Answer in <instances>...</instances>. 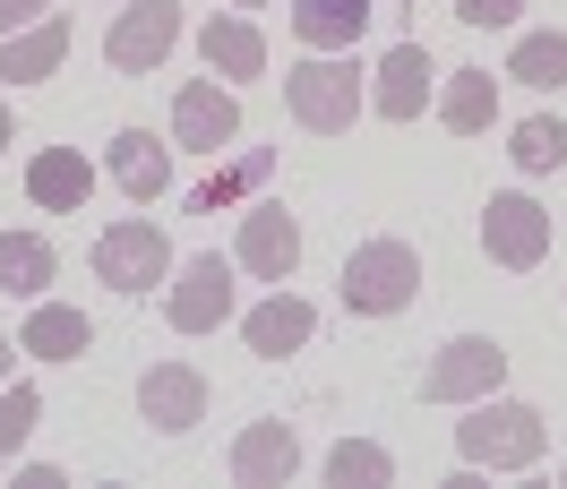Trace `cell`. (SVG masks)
Segmentation results:
<instances>
[{"label": "cell", "instance_id": "cell-33", "mask_svg": "<svg viewBox=\"0 0 567 489\" xmlns=\"http://www.w3.org/2000/svg\"><path fill=\"white\" fill-rule=\"evenodd\" d=\"M559 481H567V464H559Z\"/></svg>", "mask_w": 567, "mask_h": 489}, {"label": "cell", "instance_id": "cell-17", "mask_svg": "<svg viewBox=\"0 0 567 489\" xmlns=\"http://www.w3.org/2000/svg\"><path fill=\"white\" fill-rule=\"evenodd\" d=\"M86 344H95V326H86V310H70V301H35L27 326H18V352H35V361H78Z\"/></svg>", "mask_w": 567, "mask_h": 489}, {"label": "cell", "instance_id": "cell-1", "mask_svg": "<svg viewBox=\"0 0 567 489\" xmlns=\"http://www.w3.org/2000/svg\"><path fill=\"white\" fill-rule=\"evenodd\" d=\"M542 447H550L542 413H533V404H507V395H482V404H464V420H456V455L473 472H525V464H542Z\"/></svg>", "mask_w": 567, "mask_h": 489}, {"label": "cell", "instance_id": "cell-22", "mask_svg": "<svg viewBox=\"0 0 567 489\" xmlns=\"http://www.w3.org/2000/svg\"><path fill=\"white\" fill-rule=\"evenodd\" d=\"M491 112H498V77L491 70H456L439 86V121H447V129H491Z\"/></svg>", "mask_w": 567, "mask_h": 489}, {"label": "cell", "instance_id": "cell-32", "mask_svg": "<svg viewBox=\"0 0 567 489\" xmlns=\"http://www.w3.org/2000/svg\"><path fill=\"white\" fill-rule=\"evenodd\" d=\"M233 9H267V0H233Z\"/></svg>", "mask_w": 567, "mask_h": 489}, {"label": "cell", "instance_id": "cell-21", "mask_svg": "<svg viewBox=\"0 0 567 489\" xmlns=\"http://www.w3.org/2000/svg\"><path fill=\"white\" fill-rule=\"evenodd\" d=\"M198 52H207V70H224V77H258L267 70V35H258L249 18H207Z\"/></svg>", "mask_w": 567, "mask_h": 489}, {"label": "cell", "instance_id": "cell-7", "mask_svg": "<svg viewBox=\"0 0 567 489\" xmlns=\"http://www.w3.org/2000/svg\"><path fill=\"white\" fill-rule=\"evenodd\" d=\"M173 43H181V9L173 0H130V9L112 18V35H104V61L121 77H146V70H164Z\"/></svg>", "mask_w": 567, "mask_h": 489}, {"label": "cell", "instance_id": "cell-10", "mask_svg": "<svg viewBox=\"0 0 567 489\" xmlns=\"http://www.w3.org/2000/svg\"><path fill=\"white\" fill-rule=\"evenodd\" d=\"M173 138L198 146V155H215V146L241 138V104H233V86H215V70L189 77V86L173 95Z\"/></svg>", "mask_w": 567, "mask_h": 489}, {"label": "cell", "instance_id": "cell-12", "mask_svg": "<svg viewBox=\"0 0 567 489\" xmlns=\"http://www.w3.org/2000/svg\"><path fill=\"white\" fill-rule=\"evenodd\" d=\"M241 267L258 283H284L292 267H301V223H292L276 198H258V207L241 215Z\"/></svg>", "mask_w": 567, "mask_h": 489}, {"label": "cell", "instance_id": "cell-15", "mask_svg": "<svg viewBox=\"0 0 567 489\" xmlns=\"http://www.w3.org/2000/svg\"><path fill=\"white\" fill-rule=\"evenodd\" d=\"M27 198L52 215H78L95 198V164L78 155V146H35V164H27Z\"/></svg>", "mask_w": 567, "mask_h": 489}, {"label": "cell", "instance_id": "cell-24", "mask_svg": "<svg viewBox=\"0 0 567 489\" xmlns=\"http://www.w3.org/2000/svg\"><path fill=\"white\" fill-rule=\"evenodd\" d=\"M276 173V155H267V146H249L241 164H233V173H207L198 180V189H189V207L198 215H215V207H233V198H241V189H258V180Z\"/></svg>", "mask_w": 567, "mask_h": 489}, {"label": "cell", "instance_id": "cell-4", "mask_svg": "<svg viewBox=\"0 0 567 489\" xmlns=\"http://www.w3.org/2000/svg\"><path fill=\"white\" fill-rule=\"evenodd\" d=\"M95 283H112V292L173 283V241H164V223H146V215L104 223V232H95Z\"/></svg>", "mask_w": 567, "mask_h": 489}, {"label": "cell", "instance_id": "cell-29", "mask_svg": "<svg viewBox=\"0 0 567 489\" xmlns=\"http://www.w3.org/2000/svg\"><path fill=\"white\" fill-rule=\"evenodd\" d=\"M43 9H52V0H0V35H18V27L43 18Z\"/></svg>", "mask_w": 567, "mask_h": 489}, {"label": "cell", "instance_id": "cell-11", "mask_svg": "<svg viewBox=\"0 0 567 489\" xmlns=\"http://www.w3.org/2000/svg\"><path fill=\"white\" fill-rule=\"evenodd\" d=\"M292 472H301L292 420H249L241 438H233V481H241V489H284Z\"/></svg>", "mask_w": 567, "mask_h": 489}, {"label": "cell", "instance_id": "cell-23", "mask_svg": "<svg viewBox=\"0 0 567 489\" xmlns=\"http://www.w3.org/2000/svg\"><path fill=\"white\" fill-rule=\"evenodd\" d=\"M327 481H336V489H388L395 481V455L379 447V438H344V447L327 455Z\"/></svg>", "mask_w": 567, "mask_h": 489}, {"label": "cell", "instance_id": "cell-8", "mask_svg": "<svg viewBox=\"0 0 567 489\" xmlns=\"http://www.w3.org/2000/svg\"><path fill=\"white\" fill-rule=\"evenodd\" d=\"M482 249H491L498 267H542L550 258V215L533 207L525 189H498L491 207H482Z\"/></svg>", "mask_w": 567, "mask_h": 489}, {"label": "cell", "instance_id": "cell-20", "mask_svg": "<svg viewBox=\"0 0 567 489\" xmlns=\"http://www.w3.org/2000/svg\"><path fill=\"white\" fill-rule=\"evenodd\" d=\"M61 275V258L43 232H0V292H18V301H43V283Z\"/></svg>", "mask_w": 567, "mask_h": 489}, {"label": "cell", "instance_id": "cell-5", "mask_svg": "<svg viewBox=\"0 0 567 489\" xmlns=\"http://www.w3.org/2000/svg\"><path fill=\"white\" fill-rule=\"evenodd\" d=\"M498 378H507V352L491 335H456L422 370V404H482V395H498Z\"/></svg>", "mask_w": 567, "mask_h": 489}, {"label": "cell", "instance_id": "cell-31", "mask_svg": "<svg viewBox=\"0 0 567 489\" xmlns=\"http://www.w3.org/2000/svg\"><path fill=\"white\" fill-rule=\"evenodd\" d=\"M9 352H18V344H9V335H0V386H9Z\"/></svg>", "mask_w": 567, "mask_h": 489}, {"label": "cell", "instance_id": "cell-27", "mask_svg": "<svg viewBox=\"0 0 567 489\" xmlns=\"http://www.w3.org/2000/svg\"><path fill=\"white\" fill-rule=\"evenodd\" d=\"M35 420H43V395L27 378H9V386H0V464L35 438Z\"/></svg>", "mask_w": 567, "mask_h": 489}, {"label": "cell", "instance_id": "cell-25", "mask_svg": "<svg viewBox=\"0 0 567 489\" xmlns=\"http://www.w3.org/2000/svg\"><path fill=\"white\" fill-rule=\"evenodd\" d=\"M507 77H525V86H567V35L559 27H550V35H525L507 52Z\"/></svg>", "mask_w": 567, "mask_h": 489}, {"label": "cell", "instance_id": "cell-9", "mask_svg": "<svg viewBox=\"0 0 567 489\" xmlns=\"http://www.w3.org/2000/svg\"><path fill=\"white\" fill-rule=\"evenodd\" d=\"M138 420H155L164 438H189V429L207 420V378H198L189 361H155L138 378Z\"/></svg>", "mask_w": 567, "mask_h": 489}, {"label": "cell", "instance_id": "cell-3", "mask_svg": "<svg viewBox=\"0 0 567 489\" xmlns=\"http://www.w3.org/2000/svg\"><path fill=\"white\" fill-rule=\"evenodd\" d=\"M422 301V249L413 241H361L344 258V310L353 318H395Z\"/></svg>", "mask_w": 567, "mask_h": 489}, {"label": "cell", "instance_id": "cell-19", "mask_svg": "<svg viewBox=\"0 0 567 489\" xmlns=\"http://www.w3.org/2000/svg\"><path fill=\"white\" fill-rule=\"evenodd\" d=\"M61 61H70V27H61V18H43V27H27V35H0V77H9V86L52 77Z\"/></svg>", "mask_w": 567, "mask_h": 489}, {"label": "cell", "instance_id": "cell-30", "mask_svg": "<svg viewBox=\"0 0 567 489\" xmlns=\"http://www.w3.org/2000/svg\"><path fill=\"white\" fill-rule=\"evenodd\" d=\"M9 146H18V121H9V104H0V155H9Z\"/></svg>", "mask_w": 567, "mask_h": 489}, {"label": "cell", "instance_id": "cell-13", "mask_svg": "<svg viewBox=\"0 0 567 489\" xmlns=\"http://www.w3.org/2000/svg\"><path fill=\"white\" fill-rule=\"evenodd\" d=\"M430 52L422 43H395L388 61H379V70H370V112H379V121H422V104H430Z\"/></svg>", "mask_w": 567, "mask_h": 489}, {"label": "cell", "instance_id": "cell-6", "mask_svg": "<svg viewBox=\"0 0 567 489\" xmlns=\"http://www.w3.org/2000/svg\"><path fill=\"white\" fill-rule=\"evenodd\" d=\"M164 318H173L181 335L224 326V318H233V258H215V249L181 258V267H173V292H164Z\"/></svg>", "mask_w": 567, "mask_h": 489}, {"label": "cell", "instance_id": "cell-16", "mask_svg": "<svg viewBox=\"0 0 567 489\" xmlns=\"http://www.w3.org/2000/svg\"><path fill=\"white\" fill-rule=\"evenodd\" d=\"M104 173L121 180V189H130V198H164V189H173V146L164 138H146V129H121V138L104 146Z\"/></svg>", "mask_w": 567, "mask_h": 489}, {"label": "cell", "instance_id": "cell-26", "mask_svg": "<svg viewBox=\"0 0 567 489\" xmlns=\"http://www.w3.org/2000/svg\"><path fill=\"white\" fill-rule=\"evenodd\" d=\"M516 173H559L567 164V121H516Z\"/></svg>", "mask_w": 567, "mask_h": 489}, {"label": "cell", "instance_id": "cell-2", "mask_svg": "<svg viewBox=\"0 0 567 489\" xmlns=\"http://www.w3.org/2000/svg\"><path fill=\"white\" fill-rule=\"evenodd\" d=\"M284 112H292L301 129L336 138V129H353L361 112H370V86H361L353 61H336V52H310V61H292V70H284Z\"/></svg>", "mask_w": 567, "mask_h": 489}, {"label": "cell", "instance_id": "cell-14", "mask_svg": "<svg viewBox=\"0 0 567 489\" xmlns=\"http://www.w3.org/2000/svg\"><path fill=\"white\" fill-rule=\"evenodd\" d=\"M319 335V310L301 301V292H276V301H258V310L241 318V344L258 352V361H284V352H301Z\"/></svg>", "mask_w": 567, "mask_h": 489}, {"label": "cell", "instance_id": "cell-18", "mask_svg": "<svg viewBox=\"0 0 567 489\" xmlns=\"http://www.w3.org/2000/svg\"><path fill=\"white\" fill-rule=\"evenodd\" d=\"M370 27V0H292V35L310 52H353Z\"/></svg>", "mask_w": 567, "mask_h": 489}, {"label": "cell", "instance_id": "cell-28", "mask_svg": "<svg viewBox=\"0 0 567 489\" xmlns=\"http://www.w3.org/2000/svg\"><path fill=\"white\" fill-rule=\"evenodd\" d=\"M516 9H525V0H456L464 27H516Z\"/></svg>", "mask_w": 567, "mask_h": 489}]
</instances>
